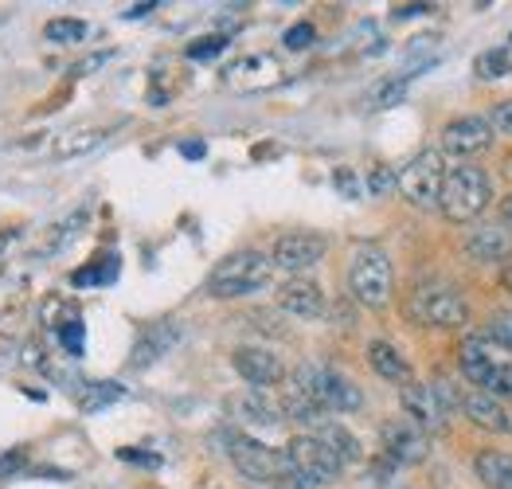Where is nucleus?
<instances>
[{"mask_svg":"<svg viewBox=\"0 0 512 489\" xmlns=\"http://www.w3.org/2000/svg\"><path fill=\"white\" fill-rule=\"evenodd\" d=\"M294 392H301L309 403H317L321 411H356L364 403L360 388L321 360H305L294 372Z\"/></svg>","mask_w":512,"mask_h":489,"instance_id":"nucleus-1","label":"nucleus"},{"mask_svg":"<svg viewBox=\"0 0 512 489\" xmlns=\"http://www.w3.org/2000/svg\"><path fill=\"white\" fill-rule=\"evenodd\" d=\"M493 200V184L481 169L462 165V169H450L446 184H442V196H438V208L450 223H470L477 220Z\"/></svg>","mask_w":512,"mask_h":489,"instance_id":"nucleus-2","label":"nucleus"},{"mask_svg":"<svg viewBox=\"0 0 512 489\" xmlns=\"http://www.w3.org/2000/svg\"><path fill=\"white\" fill-rule=\"evenodd\" d=\"M270 270H274L270 255H262V251H235V255H227L212 270L208 294L212 298H247V294H255V290H262L270 282Z\"/></svg>","mask_w":512,"mask_h":489,"instance_id":"nucleus-3","label":"nucleus"},{"mask_svg":"<svg viewBox=\"0 0 512 489\" xmlns=\"http://www.w3.org/2000/svg\"><path fill=\"white\" fill-rule=\"evenodd\" d=\"M391 286H395V274H391V259H387L380 247H356L352 263H348V290L360 306L368 310H384L391 302Z\"/></svg>","mask_w":512,"mask_h":489,"instance_id":"nucleus-4","label":"nucleus"},{"mask_svg":"<svg viewBox=\"0 0 512 489\" xmlns=\"http://www.w3.org/2000/svg\"><path fill=\"white\" fill-rule=\"evenodd\" d=\"M407 313L419 325H434V329H458V325L470 321L466 298L454 286H446V282H423V286H415V294L407 298Z\"/></svg>","mask_w":512,"mask_h":489,"instance_id":"nucleus-5","label":"nucleus"},{"mask_svg":"<svg viewBox=\"0 0 512 489\" xmlns=\"http://www.w3.org/2000/svg\"><path fill=\"white\" fill-rule=\"evenodd\" d=\"M442 184H446V161L438 149H423L415 161L403 165L399 173V192L407 204L415 208H434L438 196H442Z\"/></svg>","mask_w":512,"mask_h":489,"instance_id":"nucleus-6","label":"nucleus"},{"mask_svg":"<svg viewBox=\"0 0 512 489\" xmlns=\"http://www.w3.org/2000/svg\"><path fill=\"white\" fill-rule=\"evenodd\" d=\"M223 443H227V458L235 462V470L247 474L251 482H278L286 474V454L270 450L266 443H258L243 431L223 435Z\"/></svg>","mask_w":512,"mask_h":489,"instance_id":"nucleus-7","label":"nucleus"},{"mask_svg":"<svg viewBox=\"0 0 512 489\" xmlns=\"http://www.w3.org/2000/svg\"><path fill=\"white\" fill-rule=\"evenodd\" d=\"M286 454V470H294V474H305V478H313L317 486H325V482H333L337 474L344 470V462L329 450V446L321 443L317 435H298L294 443L282 450Z\"/></svg>","mask_w":512,"mask_h":489,"instance_id":"nucleus-8","label":"nucleus"},{"mask_svg":"<svg viewBox=\"0 0 512 489\" xmlns=\"http://www.w3.org/2000/svg\"><path fill=\"white\" fill-rule=\"evenodd\" d=\"M399 403H403V415L419 427V431H446V415H450V407L446 400L438 396V388L434 384H415V380H407L403 384V392H399Z\"/></svg>","mask_w":512,"mask_h":489,"instance_id":"nucleus-9","label":"nucleus"},{"mask_svg":"<svg viewBox=\"0 0 512 489\" xmlns=\"http://www.w3.org/2000/svg\"><path fill=\"white\" fill-rule=\"evenodd\" d=\"M325 251H329V243L321 235H313V231H290V235H282L274 243L270 263L278 270H286V274H301V270L317 267L325 259Z\"/></svg>","mask_w":512,"mask_h":489,"instance_id":"nucleus-10","label":"nucleus"},{"mask_svg":"<svg viewBox=\"0 0 512 489\" xmlns=\"http://www.w3.org/2000/svg\"><path fill=\"white\" fill-rule=\"evenodd\" d=\"M493 145V126L477 114L466 118H454L446 130H442V149L454 153V157H473V153H485Z\"/></svg>","mask_w":512,"mask_h":489,"instance_id":"nucleus-11","label":"nucleus"},{"mask_svg":"<svg viewBox=\"0 0 512 489\" xmlns=\"http://www.w3.org/2000/svg\"><path fill=\"white\" fill-rule=\"evenodd\" d=\"M380 439H384L387 458H395V462H407V466L423 462V458H427V450H430L427 431H419L411 419H391V423H384Z\"/></svg>","mask_w":512,"mask_h":489,"instance_id":"nucleus-12","label":"nucleus"},{"mask_svg":"<svg viewBox=\"0 0 512 489\" xmlns=\"http://www.w3.org/2000/svg\"><path fill=\"white\" fill-rule=\"evenodd\" d=\"M223 79H227L231 90H266L274 83H282V67H278L274 55H247V59L231 63L223 71Z\"/></svg>","mask_w":512,"mask_h":489,"instance_id":"nucleus-13","label":"nucleus"},{"mask_svg":"<svg viewBox=\"0 0 512 489\" xmlns=\"http://www.w3.org/2000/svg\"><path fill=\"white\" fill-rule=\"evenodd\" d=\"M231 364H235V372L247 380V384H255V388H274L282 376H286V368H282V360L270 353V349H235L231 353Z\"/></svg>","mask_w":512,"mask_h":489,"instance_id":"nucleus-14","label":"nucleus"},{"mask_svg":"<svg viewBox=\"0 0 512 489\" xmlns=\"http://www.w3.org/2000/svg\"><path fill=\"white\" fill-rule=\"evenodd\" d=\"M462 411H466V419L477 423L481 431H497V435H509L512 431V411L497 396L481 392V388H473V392L462 396Z\"/></svg>","mask_w":512,"mask_h":489,"instance_id":"nucleus-15","label":"nucleus"},{"mask_svg":"<svg viewBox=\"0 0 512 489\" xmlns=\"http://www.w3.org/2000/svg\"><path fill=\"white\" fill-rule=\"evenodd\" d=\"M466 255L473 263H505L512 255V231L509 227H497V223H485V227H473L466 235Z\"/></svg>","mask_w":512,"mask_h":489,"instance_id":"nucleus-16","label":"nucleus"},{"mask_svg":"<svg viewBox=\"0 0 512 489\" xmlns=\"http://www.w3.org/2000/svg\"><path fill=\"white\" fill-rule=\"evenodd\" d=\"M497 364H501V356L493 353V345H489L485 337H470V341L458 349V368H462V376L470 380L473 388H481V392H485V384L493 380Z\"/></svg>","mask_w":512,"mask_h":489,"instance_id":"nucleus-17","label":"nucleus"},{"mask_svg":"<svg viewBox=\"0 0 512 489\" xmlns=\"http://www.w3.org/2000/svg\"><path fill=\"white\" fill-rule=\"evenodd\" d=\"M176 341H180V325H176V321H153V325L137 337L129 364H133V368H149V364H157L161 356L169 353Z\"/></svg>","mask_w":512,"mask_h":489,"instance_id":"nucleus-18","label":"nucleus"},{"mask_svg":"<svg viewBox=\"0 0 512 489\" xmlns=\"http://www.w3.org/2000/svg\"><path fill=\"white\" fill-rule=\"evenodd\" d=\"M227 407H231V415H235L239 423H251V427H278V423H286L282 400H270L262 388L239 396V400H231Z\"/></svg>","mask_w":512,"mask_h":489,"instance_id":"nucleus-19","label":"nucleus"},{"mask_svg":"<svg viewBox=\"0 0 512 489\" xmlns=\"http://www.w3.org/2000/svg\"><path fill=\"white\" fill-rule=\"evenodd\" d=\"M278 306L294 317H321L325 313V294L317 282L309 278H290L282 290H278Z\"/></svg>","mask_w":512,"mask_h":489,"instance_id":"nucleus-20","label":"nucleus"},{"mask_svg":"<svg viewBox=\"0 0 512 489\" xmlns=\"http://www.w3.org/2000/svg\"><path fill=\"white\" fill-rule=\"evenodd\" d=\"M368 364H372L376 376H384L391 384H407L411 380V364L403 360V353L391 341H372L368 345Z\"/></svg>","mask_w":512,"mask_h":489,"instance_id":"nucleus-21","label":"nucleus"},{"mask_svg":"<svg viewBox=\"0 0 512 489\" xmlns=\"http://www.w3.org/2000/svg\"><path fill=\"white\" fill-rule=\"evenodd\" d=\"M477 478L489 489H512V454L509 450H481L473 462Z\"/></svg>","mask_w":512,"mask_h":489,"instance_id":"nucleus-22","label":"nucleus"},{"mask_svg":"<svg viewBox=\"0 0 512 489\" xmlns=\"http://www.w3.org/2000/svg\"><path fill=\"white\" fill-rule=\"evenodd\" d=\"M106 141V130L102 126H86V130H67L63 137H55V145H51V153L59 157V161H71V157H86L90 149H98Z\"/></svg>","mask_w":512,"mask_h":489,"instance_id":"nucleus-23","label":"nucleus"},{"mask_svg":"<svg viewBox=\"0 0 512 489\" xmlns=\"http://www.w3.org/2000/svg\"><path fill=\"white\" fill-rule=\"evenodd\" d=\"M75 400H79L83 411H102V407H110V403L126 400V388L114 384V380H98V384H83V388L75 392Z\"/></svg>","mask_w":512,"mask_h":489,"instance_id":"nucleus-24","label":"nucleus"},{"mask_svg":"<svg viewBox=\"0 0 512 489\" xmlns=\"http://www.w3.org/2000/svg\"><path fill=\"white\" fill-rule=\"evenodd\" d=\"M473 75L477 79H505V75H512V40L493 47V51H481L473 59Z\"/></svg>","mask_w":512,"mask_h":489,"instance_id":"nucleus-25","label":"nucleus"},{"mask_svg":"<svg viewBox=\"0 0 512 489\" xmlns=\"http://www.w3.org/2000/svg\"><path fill=\"white\" fill-rule=\"evenodd\" d=\"M313 435H317V439H321V443L329 446V450H333V454H337V458H341L344 466H348V462H356V458H360V443H356V439H352V435H348V431H344L341 423H321V427H317V431H313Z\"/></svg>","mask_w":512,"mask_h":489,"instance_id":"nucleus-26","label":"nucleus"},{"mask_svg":"<svg viewBox=\"0 0 512 489\" xmlns=\"http://www.w3.org/2000/svg\"><path fill=\"white\" fill-rule=\"evenodd\" d=\"M407 83H411V75H399V79L380 83V87L368 94V106H372V110H391V106H399L403 94H407Z\"/></svg>","mask_w":512,"mask_h":489,"instance_id":"nucleus-27","label":"nucleus"},{"mask_svg":"<svg viewBox=\"0 0 512 489\" xmlns=\"http://www.w3.org/2000/svg\"><path fill=\"white\" fill-rule=\"evenodd\" d=\"M43 36H47L51 44H83L86 24L83 20H67V16H59V20H51V24L43 28Z\"/></svg>","mask_w":512,"mask_h":489,"instance_id":"nucleus-28","label":"nucleus"},{"mask_svg":"<svg viewBox=\"0 0 512 489\" xmlns=\"http://www.w3.org/2000/svg\"><path fill=\"white\" fill-rule=\"evenodd\" d=\"M485 341L512 353V310H497L493 317H489V325H485Z\"/></svg>","mask_w":512,"mask_h":489,"instance_id":"nucleus-29","label":"nucleus"},{"mask_svg":"<svg viewBox=\"0 0 512 489\" xmlns=\"http://www.w3.org/2000/svg\"><path fill=\"white\" fill-rule=\"evenodd\" d=\"M106 267H83L71 274L75 286H98V282H114L118 278V259H102Z\"/></svg>","mask_w":512,"mask_h":489,"instance_id":"nucleus-30","label":"nucleus"},{"mask_svg":"<svg viewBox=\"0 0 512 489\" xmlns=\"http://www.w3.org/2000/svg\"><path fill=\"white\" fill-rule=\"evenodd\" d=\"M485 392L497 396V400L512 403V360H501V364H497V372H493V380L485 384Z\"/></svg>","mask_w":512,"mask_h":489,"instance_id":"nucleus-31","label":"nucleus"},{"mask_svg":"<svg viewBox=\"0 0 512 489\" xmlns=\"http://www.w3.org/2000/svg\"><path fill=\"white\" fill-rule=\"evenodd\" d=\"M24 466H28V450H20V446L16 450H4L0 454V482H12Z\"/></svg>","mask_w":512,"mask_h":489,"instance_id":"nucleus-32","label":"nucleus"},{"mask_svg":"<svg viewBox=\"0 0 512 489\" xmlns=\"http://www.w3.org/2000/svg\"><path fill=\"white\" fill-rule=\"evenodd\" d=\"M59 341L71 356H83V321H67L59 325Z\"/></svg>","mask_w":512,"mask_h":489,"instance_id":"nucleus-33","label":"nucleus"},{"mask_svg":"<svg viewBox=\"0 0 512 489\" xmlns=\"http://www.w3.org/2000/svg\"><path fill=\"white\" fill-rule=\"evenodd\" d=\"M313 40H317V32H313V24H305V20H301V24H294V28L282 36V44L290 47V51H305Z\"/></svg>","mask_w":512,"mask_h":489,"instance_id":"nucleus-34","label":"nucleus"},{"mask_svg":"<svg viewBox=\"0 0 512 489\" xmlns=\"http://www.w3.org/2000/svg\"><path fill=\"white\" fill-rule=\"evenodd\" d=\"M223 47H227V36H204L188 47V59H215Z\"/></svg>","mask_w":512,"mask_h":489,"instance_id":"nucleus-35","label":"nucleus"},{"mask_svg":"<svg viewBox=\"0 0 512 489\" xmlns=\"http://www.w3.org/2000/svg\"><path fill=\"white\" fill-rule=\"evenodd\" d=\"M391 188H399V177H391V169L376 165V169L368 173V192H372V196H384Z\"/></svg>","mask_w":512,"mask_h":489,"instance_id":"nucleus-36","label":"nucleus"},{"mask_svg":"<svg viewBox=\"0 0 512 489\" xmlns=\"http://www.w3.org/2000/svg\"><path fill=\"white\" fill-rule=\"evenodd\" d=\"M489 126H493L497 134L512 137V98H509V102H501V106H493V114H489Z\"/></svg>","mask_w":512,"mask_h":489,"instance_id":"nucleus-37","label":"nucleus"},{"mask_svg":"<svg viewBox=\"0 0 512 489\" xmlns=\"http://www.w3.org/2000/svg\"><path fill=\"white\" fill-rule=\"evenodd\" d=\"M333 184H337V192H344V200H360V180L352 177L348 169H337Z\"/></svg>","mask_w":512,"mask_h":489,"instance_id":"nucleus-38","label":"nucleus"},{"mask_svg":"<svg viewBox=\"0 0 512 489\" xmlns=\"http://www.w3.org/2000/svg\"><path fill=\"white\" fill-rule=\"evenodd\" d=\"M110 59H114V51H98V55H86V59H79V63H75L71 71H75V75H90V71H98V67H106Z\"/></svg>","mask_w":512,"mask_h":489,"instance_id":"nucleus-39","label":"nucleus"},{"mask_svg":"<svg viewBox=\"0 0 512 489\" xmlns=\"http://www.w3.org/2000/svg\"><path fill=\"white\" fill-rule=\"evenodd\" d=\"M274 489H321L313 478H305V474H294V470H286L278 482H274Z\"/></svg>","mask_w":512,"mask_h":489,"instance_id":"nucleus-40","label":"nucleus"},{"mask_svg":"<svg viewBox=\"0 0 512 489\" xmlns=\"http://www.w3.org/2000/svg\"><path fill=\"white\" fill-rule=\"evenodd\" d=\"M118 458H122V462H141V466H161L157 454H141V450H133V446H122Z\"/></svg>","mask_w":512,"mask_h":489,"instance_id":"nucleus-41","label":"nucleus"},{"mask_svg":"<svg viewBox=\"0 0 512 489\" xmlns=\"http://www.w3.org/2000/svg\"><path fill=\"white\" fill-rule=\"evenodd\" d=\"M423 12H430L427 4H399L395 8V20H411V16H423Z\"/></svg>","mask_w":512,"mask_h":489,"instance_id":"nucleus-42","label":"nucleus"},{"mask_svg":"<svg viewBox=\"0 0 512 489\" xmlns=\"http://www.w3.org/2000/svg\"><path fill=\"white\" fill-rule=\"evenodd\" d=\"M180 153H184V157H192V161H200V157H204L208 149H204L200 141H184V145H180Z\"/></svg>","mask_w":512,"mask_h":489,"instance_id":"nucleus-43","label":"nucleus"},{"mask_svg":"<svg viewBox=\"0 0 512 489\" xmlns=\"http://www.w3.org/2000/svg\"><path fill=\"white\" fill-rule=\"evenodd\" d=\"M153 8H157V4H133V8H129V12H126V20H137V16H145V12H153Z\"/></svg>","mask_w":512,"mask_h":489,"instance_id":"nucleus-44","label":"nucleus"},{"mask_svg":"<svg viewBox=\"0 0 512 489\" xmlns=\"http://www.w3.org/2000/svg\"><path fill=\"white\" fill-rule=\"evenodd\" d=\"M501 216H505V223H512V192L501 200Z\"/></svg>","mask_w":512,"mask_h":489,"instance_id":"nucleus-45","label":"nucleus"},{"mask_svg":"<svg viewBox=\"0 0 512 489\" xmlns=\"http://www.w3.org/2000/svg\"><path fill=\"white\" fill-rule=\"evenodd\" d=\"M505 286L512 290V263H509V270H505Z\"/></svg>","mask_w":512,"mask_h":489,"instance_id":"nucleus-46","label":"nucleus"}]
</instances>
